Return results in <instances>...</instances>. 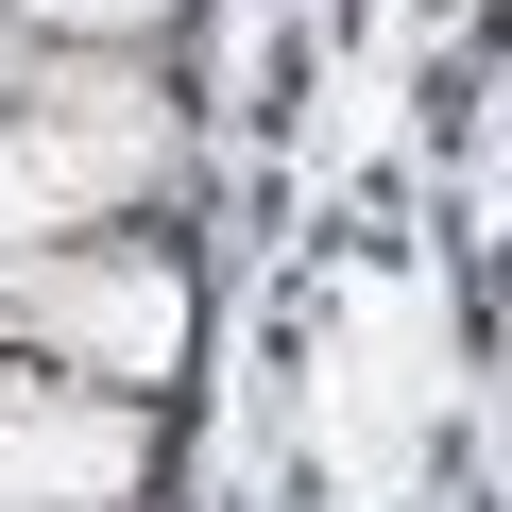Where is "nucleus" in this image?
I'll use <instances>...</instances> for the list:
<instances>
[{"instance_id": "nucleus-1", "label": "nucleus", "mask_w": 512, "mask_h": 512, "mask_svg": "<svg viewBox=\"0 0 512 512\" xmlns=\"http://www.w3.org/2000/svg\"><path fill=\"white\" fill-rule=\"evenodd\" d=\"M18 325L52 359H86V376L154 393L188 359V274H171V256H52V274H18Z\"/></svg>"}, {"instance_id": "nucleus-2", "label": "nucleus", "mask_w": 512, "mask_h": 512, "mask_svg": "<svg viewBox=\"0 0 512 512\" xmlns=\"http://www.w3.org/2000/svg\"><path fill=\"white\" fill-rule=\"evenodd\" d=\"M18 154H35L52 205H120V188H154V86H120V69H35V86H18Z\"/></svg>"}, {"instance_id": "nucleus-3", "label": "nucleus", "mask_w": 512, "mask_h": 512, "mask_svg": "<svg viewBox=\"0 0 512 512\" xmlns=\"http://www.w3.org/2000/svg\"><path fill=\"white\" fill-rule=\"evenodd\" d=\"M120 495H137V410L0 393V512H120Z\"/></svg>"}, {"instance_id": "nucleus-4", "label": "nucleus", "mask_w": 512, "mask_h": 512, "mask_svg": "<svg viewBox=\"0 0 512 512\" xmlns=\"http://www.w3.org/2000/svg\"><path fill=\"white\" fill-rule=\"evenodd\" d=\"M18 18H69V35H154L171 0H18Z\"/></svg>"}, {"instance_id": "nucleus-5", "label": "nucleus", "mask_w": 512, "mask_h": 512, "mask_svg": "<svg viewBox=\"0 0 512 512\" xmlns=\"http://www.w3.org/2000/svg\"><path fill=\"white\" fill-rule=\"evenodd\" d=\"M18 222H52V188H35V154H18V137H0V239H18Z\"/></svg>"}]
</instances>
